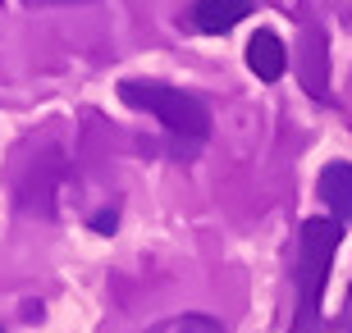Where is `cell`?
Here are the masks:
<instances>
[{"mask_svg":"<svg viewBox=\"0 0 352 333\" xmlns=\"http://www.w3.org/2000/svg\"><path fill=\"white\" fill-rule=\"evenodd\" d=\"M119 96L133 110H146V115L160 119V128L170 133L174 141V160H192L210 137V110L201 96L170 82H156V78H124L119 82Z\"/></svg>","mask_w":352,"mask_h":333,"instance_id":"cell-1","label":"cell"},{"mask_svg":"<svg viewBox=\"0 0 352 333\" xmlns=\"http://www.w3.org/2000/svg\"><path fill=\"white\" fill-rule=\"evenodd\" d=\"M343 242V224L329 215L302 219L298 229V265H293V288H298V320L293 333H320V301H325V283L334 256Z\"/></svg>","mask_w":352,"mask_h":333,"instance_id":"cell-2","label":"cell"},{"mask_svg":"<svg viewBox=\"0 0 352 333\" xmlns=\"http://www.w3.org/2000/svg\"><path fill=\"white\" fill-rule=\"evenodd\" d=\"M252 14V0H197L192 5V27L201 37H224Z\"/></svg>","mask_w":352,"mask_h":333,"instance_id":"cell-3","label":"cell"},{"mask_svg":"<svg viewBox=\"0 0 352 333\" xmlns=\"http://www.w3.org/2000/svg\"><path fill=\"white\" fill-rule=\"evenodd\" d=\"M316 192H320V201L329 205V219L352 224V165L348 160H329V165L320 169Z\"/></svg>","mask_w":352,"mask_h":333,"instance_id":"cell-4","label":"cell"},{"mask_svg":"<svg viewBox=\"0 0 352 333\" xmlns=\"http://www.w3.org/2000/svg\"><path fill=\"white\" fill-rule=\"evenodd\" d=\"M248 69L261 78V82H279V78H284L288 51H284V41L274 37L270 27H261V32L248 41Z\"/></svg>","mask_w":352,"mask_h":333,"instance_id":"cell-5","label":"cell"},{"mask_svg":"<svg viewBox=\"0 0 352 333\" xmlns=\"http://www.w3.org/2000/svg\"><path fill=\"white\" fill-rule=\"evenodd\" d=\"M146 333H224V324L215 320V315H201V310H183V315L156 320Z\"/></svg>","mask_w":352,"mask_h":333,"instance_id":"cell-6","label":"cell"},{"mask_svg":"<svg viewBox=\"0 0 352 333\" xmlns=\"http://www.w3.org/2000/svg\"><path fill=\"white\" fill-rule=\"evenodd\" d=\"M115 224H119L115 210H110V215H96V219H91V229H96V233H115Z\"/></svg>","mask_w":352,"mask_h":333,"instance_id":"cell-7","label":"cell"},{"mask_svg":"<svg viewBox=\"0 0 352 333\" xmlns=\"http://www.w3.org/2000/svg\"><path fill=\"white\" fill-rule=\"evenodd\" d=\"M23 5H87V0H23Z\"/></svg>","mask_w":352,"mask_h":333,"instance_id":"cell-8","label":"cell"},{"mask_svg":"<svg viewBox=\"0 0 352 333\" xmlns=\"http://www.w3.org/2000/svg\"><path fill=\"white\" fill-rule=\"evenodd\" d=\"M348 333H352V320H348Z\"/></svg>","mask_w":352,"mask_h":333,"instance_id":"cell-9","label":"cell"}]
</instances>
